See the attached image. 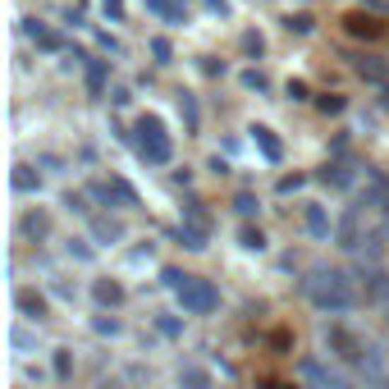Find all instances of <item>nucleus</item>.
<instances>
[{"label":"nucleus","mask_w":389,"mask_h":389,"mask_svg":"<svg viewBox=\"0 0 389 389\" xmlns=\"http://www.w3.org/2000/svg\"><path fill=\"white\" fill-rule=\"evenodd\" d=\"M303 294H307L320 311H330V316H339V311H348V307L357 303L353 289H348V279L339 275V270H325V266H316V270L303 279Z\"/></svg>","instance_id":"f257e3e1"},{"label":"nucleus","mask_w":389,"mask_h":389,"mask_svg":"<svg viewBox=\"0 0 389 389\" xmlns=\"http://www.w3.org/2000/svg\"><path fill=\"white\" fill-rule=\"evenodd\" d=\"M298 371H303V381H307L311 389H353L339 371H325L316 357H303V366H298Z\"/></svg>","instance_id":"f03ea898"},{"label":"nucleus","mask_w":389,"mask_h":389,"mask_svg":"<svg viewBox=\"0 0 389 389\" xmlns=\"http://www.w3.org/2000/svg\"><path fill=\"white\" fill-rule=\"evenodd\" d=\"M179 298H183V307H188V311H211V307H216V289L202 284V279H188V284L179 289Z\"/></svg>","instance_id":"7ed1b4c3"},{"label":"nucleus","mask_w":389,"mask_h":389,"mask_svg":"<svg viewBox=\"0 0 389 389\" xmlns=\"http://www.w3.org/2000/svg\"><path fill=\"white\" fill-rule=\"evenodd\" d=\"M307 229L316 233V238H325V233H330V220H325V211H320V207L307 211Z\"/></svg>","instance_id":"20e7f679"},{"label":"nucleus","mask_w":389,"mask_h":389,"mask_svg":"<svg viewBox=\"0 0 389 389\" xmlns=\"http://www.w3.org/2000/svg\"><path fill=\"white\" fill-rule=\"evenodd\" d=\"M179 381L188 385V389H207V371H202V366H183V371H179Z\"/></svg>","instance_id":"39448f33"},{"label":"nucleus","mask_w":389,"mask_h":389,"mask_svg":"<svg viewBox=\"0 0 389 389\" xmlns=\"http://www.w3.org/2000/svg\"><path fill=\"white\" fill-rule=\"evenodd\" d=\"M120 225H110V220H96V238H105V243H115V238H120Z\"/></svg>","instance_id":"423d86ee"},{"label":"nucleus","mask_w":389,"mask_h":389,"mask_svg":"<svg viewBox=\"0 0 389 389\" xmlns=\"http://www.w3.org/2000/svg\"><path fill=\"white\" fill-rule=\"evenodd\" d=\"M18 307H23V311H37V316H42V298H33V294H18Z\"/></svg>","instance_id":"0eeeda50"},{"label":"nucleus","mask_w":389,"mask_h":389,"mask_svg":"<svg viewBox=\"0 0 389 389\" xmlns=\"http://www.w3.org/2000/svg\"><path fill=\"white\" fill-rule=\"evenodd\" d=\"M243 248H261V233L257 229H243Z\"/></svg>","instance_id":"6e6552de"},{"label":"nucleus","mask_w":389,"mask_h":389,"mask_svg":"<svg viewBox=\"0 0 389 389\" xmlns=\"http://www.w3.org/2000/svg\"><path fill=\"white\" fill-rule=\"evenodd\" d=\"M14 188H23V192H28V188H33V174L18 170V174H14Z\"/></svg>","instance_id":"1a4fd4ad"},{"label":"nucleus","mask_w":389,"mask_h":389,"mask_svg":"<svg viewBox=\"0 0 389 389\" xmlns=\"http://www.w3.org/2000/svg\"><path fill=\"white\" fill-rule=\"evenodd\" d=\"M381 303H385V311H389V284H385V294H381Z\"/></svg>","instance_id":"9d476101"},{"label":"nucleus","mask_w":389,"mask_h":389,"mask_svg":"<svg viewBox=\"0 0 389 389\" xmlns=\"http://www.w3.org/2000/svg\"><path fill=\"white\" fill-rule=\"evenodd\" d=\"M147 5H151V9H165V0H147Z\"/></svg>","instance_id":"9b49d317"}]
</instances>
